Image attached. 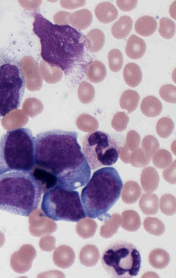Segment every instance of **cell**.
<instances>
[{"instance_id": "cell-1", "label": "cell", "mask_w": 176, "mask_h": 278, "mask_svg": "<svg viewBox=\"0 0 176 278\" xmlns=\"http://www.w3.org/2000/svg\"><path fill=\"white\" fill-rule=\"evenodd\" d=\"M75 132L53 130L38 134L35 142V166L31 172L43 192L59 185L74 190L85 185L91 168L77 141Z\"/></svg>"}, {"instance_id": "cell-2", "label": "cell", "mask_w": 176, "mask_h": 278, "mask_svg": "<svg viewBox=\"0 0 176 278\" xmlns=\"http://www.w3.org/2000/svg\"><path fill=\"white\" fill-rule=\"evenodd\" d=\"M33 15V31L39 38L43 61L68 71L82 58V35L68 25L52 23L39 12Z\"/></svg>"}, {"instance_id": "cell-3", "label": "cell", "mask_w": 176, "mask_h": 278, "mask_svg": "<svg viewBox=\"0 0 176 278\" xmlns=\"http://www.w3.org/2000/svg\"><path fill=\"white\" fill-rule=\"evenodd\" d=\"M43 188L31 171L0 174V210L28 217L38 207Z\"/></svg>"}, {"instance_id": "cell-4", "label": "cell", "mask_w": 176, "mask_h": 278, "mask_svg": "<svg viewBox=\"0 0 176 278\" xmlns=\"http://www.w3.org/2000/svg\"><path fill=\"white\" fill-rule=\"evenodd\" d=\"M122 187V180L115 168L103 167L95 171L81 192L86 216L104 221L110 217L107 212L119 199Z\"/></svg>"}, {"instance_id": "cell-5", "label": "cell", "mask_w": 176, "mask_h": 278, "mask_svg": "<svg viewBox=\"0 0 176 278\" xmlns=\"http://www.w3.org/2000/svg\"><path fill=\"white\" fill-rule=\"evenodd\" d=\"M35 137L27 128L7 131L0 139V174L32 171L35 166Z\"/></svg>"}, {"instance_id": "cell-6", "label": "cell", "mask_w": 176, "mask_h": 278, "mask_svg": "<svg viewBox=\"0 0 176 278\" xmlns=\"http://www.w3.org/2000/svg\"><path fill=\"white\" fill-rule=\"evenodd\" d=\"M25 85L20 62L0 49V118L20 107Z\"/></svg>"}, {"instance_id": "cell-7", "label": "cell", "mask_w": 176, "mask_h": 278, "mask_svg": "<svg viewBox=\"0 0 176 278\" xmlns=\"http://www.w3.org/2000/svg\"><path fill=\"white\" fill-rule=\"evenodd\" d=\"M41 209L45 216L56 221L77 222L86 216L78 192L59 185L45 192Z\"/></svg>"}, {"instance_id": "cell-8", "label": "cell", "mask_w": 176, "mask_h": 278, "mask_svg": "<svg viewBox=\"0 0 176 278\" xmlns=\"http://www.w3.org/2000/svg\"><path fill=\"white\" fill-rule=\"evenodd\" d=\"M141 256L136 247L124 242L111 244L102 256L103 268L111 277L127 278L138 275Z\"/></svg>"}, {"instance_id": "cell-9", "label": "cell", "mask_w": 176, "mask_h": 278, "mask_svg": "<svg viewBox=\"0 0 176 278\" xmlns=\"http://www.w3.org/2000/svg\"><path fill=\"white\" fill-rule=\"evenodd\" d=\"M83 153L92 170L110 166L117 161L120 150L118 142L102 131H93L83 139Z\"/></svg>"}, {"instance_id": "cell-10", "label": "cell", "mask_w": 176, "mask_h": 278, "mask_svg": "<svg viewBox=\"0 0 176 278\" xmlns=\"http://www.w3.org/2000/svg\"><path fill=\"white\" fill-rule=\"evenodd\" d=\"M20 64L27 88L40 87L42 82V75L35 59L31 56H25L21 59Z\"/></svg>"}, {"instance_id": "cell-11", "label": "cell", "mask_w": 176, "mask_h": 278, "mask_svg": "<svg viewBox=\"0 0 176 278\" xmlns=\"http://www.w3.org/2000/svg\"><path fill=\"white\" fill-rule=\"evenodd\" d=\"M95 14L98 20L104 23H109L115 20L118 17L117 8L112 3L102 2L95 8Z\"/></svg>"}, {"instance_id": "cell-12", "label": "cell", "mask_w": 176, "mask_h": 278, "mask_svg": "<svg viewBox=\"0 0 176 278\" xmlns=\"http://www.w3.org/2000/svg\"><path fill=\"white\" fill-rule=\"evenodd\" d=\"M146 45L144 40L136 35H131L128 38L125 47L127 56L132 59L142 58L145 53Z\"/></svg>"}, {"instance_id": "cell-13", "label": "cell", "mask_w": 176, "mask_h": 278, "mask_svg": "<svg viewBox=\"0 0 176 278\" xmlns=\"http://www.w3.org/2000/svg\"><path fill=\"white\" fill-rule=\"evenodd\" d=\"M159 179L155 168L151 166L145 168L141 172L140 178L142 188L147 193H152L158 189Z\"/></svg>"}, {"instance_id": "cell-14", "label": "cell", "mask_w": 176, "mask_h": 278, "mask_svg": "<svg viewBox=\"0 0 176 278\" xmlns=\"http://www.w3.org/2000/svg\"><path fill=\"white\" fill-rule=\"evenodd\" d=\"M105 42V36L101 30L93 29L86 35L84 44L88 50L97 52L102 49Z\"/></svg>"}, {"instance_id": "cell-15", "label": "cell", "mask_w": 176, "mask_h": 278, "mask_svg": "<svg viewBox=\"0 0 176 278\" xmlns=\"http://www.w3.org/2000/svg\"><path fill=\"white\" fill-rule=\"evenodd\" d=\"M92 19V14L89 10L82 9L70 15L69 23L78 29L84 30L90 25Z\"/></svg>"}, {"instance_id": "cell-16", "label": "cell", "mask_w": 176, "mask_h": 278, "mask_svg": "<svg viewBox=\"0 0 176 278\" xmlns=\"http://www.w3.org/2000/svg\"><path fill=\"white\" fill-rule=\"evenodd\" d=\"M86 74L91 82L94 83L101 82L107 76L106 67L102 62L94 60L87 66Z\"/></svg>"}, {"instance_id": "cell-17", "label": "cell", "mask_w": 176, "mask_h": 278, "mask_svg": "<svg viewBox=\"0 0 176 278\" xmlns=\"http://www.w3.org/2000/svg\"><path fill=\"white\" fill-rule=\"evenodd\" d=\"M158 24L152 16L145 15L139 18L135 23L136 32L142 36H150L157 30Z\"/></svg>"}, {"instance_id": "cell-18", "label": "cell", "mask_w": 176, "mask_h": 278, "mask_svg": "<svg viewBox=\"0 0 176 278\" xmlns=\"http://www.w3.org/2000/svg\"><path fill=\"white\" fill-rule=\"evenodd\" d=\"M132 18L127 15L121 16L112 27V34L117 39L126 37L132 28Z\"/></svg>"}, {"instance_id": "cell-19", "label": "cell", "mask_w": 176, "mask_h": 278, "mask_svg": "<svg viewBox=\"0 0 176 278\" xmlns=\"http://www.w3.org/2000/svg\"><path fill=\"white\" fill-rule=\"evenodd\" d=\"M123 75L125 83L133 88L139 85L142 78L140 67L134 63H128L125 66Z\"/></svg>"}, {"instance_id": "cell-20", "label": "cell", "mask_w": 176, "mask_h": 278, "mask_svg": "<svg viewBox=\"0 0 176 278\" xmlns=\"http://www.w3.org/2000/svg\"><path fill=\"white\" fill-rule=\"evenodd\" d=\"M142 113L148 117H156L159 116L163 109L160 101L153 96L146 97L141 103Z\"/></svg>"}, {"instance_id": "cell-21", "label": "cell", "mask_w": 176, "mask_h": 278, "mask_svg": "<svg viewBox=\"0 0 176 278\" xmlns=\"http://www.w3.org/2000/svg\"><path fill=\"white\" fill-rule=\"evenodd\" d=\"M141 193V187L137 182L132 180L128 181L122 188V200L127 204H133L138 200Z\"/></svg>"}, {"instance_id": "cell-22", "label": "cell", "mask_w": 176, "mask_h": 278, "mask_svg": "<svg viewBox=\"0 0 176 278\" xmlns=\"http://www.w3.org/2000/svg\"><path fill=\"white\" fill-rule=\"evenodd\" d=\"M139 206L144 214L147 215H155L159 210V198L155 194L144 193L139 201Z\"/></svg>"}, {"instance_id": "cell-23", "label": "cell", "mask_w": 176, "mask_h": 278, "mask_svg": "<svg viewBox=\"0 0 176 278\" xmlns=\"http://www.w3.org/2000/svg\"><path fill=\"white\" fill-rule=\"evenodd\" d=\"M121 227L129 232H135L140 227L141 223L140 217L137 212L125 210L122 213Z\"/></svg>"}, {"instance_id": "cell-24", "label": "cell", "mask_w": 176, "mask_h": 278, "mask_svg": "<svg viewBox=\"0 0 176 278\" xmlns=\"http://www.w3.org/2000/svg\"><path fill=\"white\" fill-rule=\"evenodd\" d=\"M41 75L44 80L50 83L59 81L63 75V72L59 67L51 65L44 61H42L40 64Z\"/></svg>"}, {"instance_id": "cell-25", "label": "cell", "mask_w": 176, "mask_h": 278, "mask_svg": "<svg viewBox=\"0 0 176 278\" xmlns=\"http://www.w3.org/2000/svg\"><path fill=\"white\" fill-rule=\"evenodd\" d=\"M101 228L100 235L105 238H109L115 234L121 222V218L118 213H115L107 218Z\"/></svg>"}, {"instance_id": "cell-26", "label": "cell", "mask_w": 176, "mask_h": 278, "mask_svg": "<svg viewBox=\"0 0 176 278\" xmlns=\"http://www.w3.org/2000/svg\"><path fill=\"white\" fill-rule=\"evenodd\" d=\"M140 100V95L135 91L125 90L121 95L119 104L121 109L126 110L128 113L133 112L137 107Z\"/></svg>"}, {"instance_id": "cell-27", "label": "cell", "mask_w": 176, "mask_h": 278, "mask_svg": "<svg viewBox=\"0 0 176 278\" xmlns=\"http://www.w3.org/2000/svg\"><path fill=\"white\" fill-rule=\"evenodd\" d=\"M171 261L169 254L165 250L156 248L151 252L149 256L150 265L157 269H162L169 264Z\"/></svg>"}, {"instance_id": "cell-28", "label": "cell", "mask_w": 176, "mask_h": 278, "mask_svg": "<svg viewBox=\"0 0 176 278\" xmlns=\"http://www.w3.org/2000/svg\"><path fill=\"white\" fill-rule=\"evenodd\" d=\"M100 258L98 249L94 245H88L81 250L80 259L81 263L87 267H93L98 263Z\"/></svg>"}, {"instance_id": "cell-29", "label": "cell", "mask_w": 176, "mask_h": 278, "mask_svg": "<svg viewBox=\"0 0 176 278\" xmlns=\"http://www.w3.org/2000/svg\"><path fill=\"white\" fill-rule=\"evenodd\" d=\"M143 225L145 230L151 235L160 236L165 232L166 229L163 223L155 217H147L145 219Z\"/></svg>"}, {"instance_id": "cell-30", "label": "cell", "mask_w": 176, "mask_h": 278, "mask_svg": "<svg viewBox=\"0 0 176 278\" xmlns=\"http://www.w3.org/2000/svg\"><path fill=\"white\" fill-rule=\"evenodd\" d=\"M150 157L142 148H137L131 153L129 163L135 167H143L150 162Z\"/></svg>"}, {"instance_id": "cell-31", "label": "cell", "mask_w": 176, "mask_h": 278, "mask_svg": "<svg viewBox=\"0 0 176 278\" xmlns=\"http://www.w3.org/2000/svg\"><path fill=\"white\" fill-rule=\"evenodd\" d=\"M152 160L156 167L163 169L171 165L172 156L169 151L164 149H160L153 155Z\"/></svg>"}, {"instance_id": "cell-32", "label": "cell", "mask_w": 176, "mask_h": 278, "mask_svg": "<svg viewBox=\"0 0 176 278\" xmlns=\"http://www.w3.org/2000/svg\"><path fill=\"white\" fill-rule=\"evenodd\" d=\"M160 207L161 212L165 215H174L176 210V197L170 194L163 195L160 198Z\"/></svg>"}, {"instance_id": "cell-33", "label": "cell", "mask_w": 176, "mask_h": 278, "mask_svg": "<svg viewBox=\"0 0 176 278\" xmlns=\"http://www.w3.org/2000/svg\"><path fill=\"white\" fill-rule=\"evenodd\" d=\"M175 127L173 121L170 118L164 117L158 121L156 125V132L162 138L170 136Z\"/></svg>"}, {"instance_id": "cell-34", "label": "cell", "mask_w": 176, "mask_h": 278, "mask_svg": "<svg viewBox=\"0 0 176 278\" xmlns=\"http://www.w3.org/2000/svg\"><path fill=\"white\" fill-rule=\"evenodd\" d=\"M97 227V224L94 220L86 219L78 224L77 230L79 235L83 238H87L94 235Z\"/></svg>"}, {"instance_id": "cell-35", "label": "cell", "mask_w": 176, "mask_h": 278, "mask_svg": "<svg viewBox=\"0 0 176 278\" xmlns=\"http://www.w3.org/2000/svg\"><path fill=\"white\" fill-rule=\"evenodd\" d=\"M159 32L160 35L165 39L172 38L176 33L175 23L168 18H161L160 20Z\"/></svg>"}, {"instance_id": "cell-36", "label": "cell", "mask_w": 176, "mask_h": 278, "mask_svg": "<svg viewBox=\"0 0 176 278\" xmlns=\"http://www.w3.org/2000/svg\"><path fill=\"white\" fill-rule=\"evenodd\" d=\"M109 65L110 70L117 72L122 68L123 58L121 51L118 49L111 50L108 54Z\"/></svg>"}, {"instance_id": "cell-37", "label": "cell", "mask_w": 176, "mask_h": 278, "mask_svg": "<svg viewBox=\"0 0 176 278\" xmlns=\"http://www.w3.org/2000/svg\"><path fill=\"white\" fill-rule=\"evenodd\" d=\"M78 96L83 103L91 102L95 96V90L93 86L86 82H81L78 88Z\"/></svg>"}, {"instance_id": "cell-38", "label": "cell", "mask_w": 176, "mask_h": 278, "mask_svg": "<svg viewBox=\"0 0 176 278\" xmlns=\"http://www.w3.org/2000/svg\"><path fill=\"white\" fill-rule=\"evenodd\" d=\"M142 148L150 156L158 150L160 144L157 139L152 135L145 137L141 142Z\"/></svg>"}, {"instance_id": "cell-39", "label": "cell", "mask_w": 176, "mask_h": 278, "mask_svg": "<svg viewBox=\"0 0 176 278\" xmlns=\"http://www.w3.org/2000/svg\"><path fill=\"white\" fill-rule=\"evenodd\" d=\"M129 122V117L124 113H117L112 120V126L117 132H122L127 128Z\"/></svg>"}, {"instance_id": "cell-40", "label": "cell", "mask_w": 176, "mask_h": 278, "mask_svg": "<svg viewBox=\"0 0 176 278\" xmlns=\"http://www.w3.org/2000/svg\"><path fill=\"white\" fill-rule=\"evenodd\" d=\"M176 87L171 84L164 85L159 90L161 97L166 102L173 104L176 103Z\"/></svg>"}, {"instance_id": "cell-41", "label": "cell", "mask_w": 176, "mask_h": 278, "mask_svg": "<svg viewBox=\"0 0 176 278\" xmlns=\"http://www.w3.org/2000/svg\"><path fill=\"white\" fill-rule=\"evenodd\" d=\"M140 136L135 131H130L126 137L125 144L128 149L130 151H134L140 145Z\"/></svg>"}, {"instance_id": "cell-42", "label": "cell", "mask_w": 176, "mask_h": 278, "mask_svg": "<svg viewBox=\"0 0 176 278\" xmlns=\"http://www.w3.org/2000/svg\"><path fill=\"white\" fill-rule=\"evenodd\" d=\"M163 175L166 181L171 184H176V160L170 167L164 170Z\"/></svg>"}, {"instance_id": "cell-43", "label": "cell", "mask_w": 176, "mask_h": 278, "mask_svg": "<svg viewBox=\"0 0 176 278\" xmlns=\"http://www.w3.org/2000/svg\"><path fill=\"white\" fill-rule=\"evenodd\" d=\"M138 2L137 0H120L116 1L117 4L118 8L124 11H129L133 9L136 6Z\"/></svg>"}, {"instance_id": "cell-44", "label": "cell", "mask_w": 176, "mask_h": 278, "mask_svg": "<svg viewBox=\"0 0 176 278\" xmlns=\"http://www.w3.org/2000/svg\"><path fill=\"white\" fill-rule=\"evenodd\" d=\"M71 13L66 11H59L54 17V22L57 24L66 25L69 23V17Z\"/></svg>"}, {"instance_id": "cell-45", "label": "cell", "mask_w": 176, "mask_h": 278, "mask_svg": "<svg viewBox=\"0 0 176 278\" xmlns=\"http://www.w3.org/2000/svg\"><path fill=\"white\" fill-rule=\"evenodd\" d=\"M85 0H61L60 4L64 8L74 9L85 4Z\"/></svg>"}, {"instance_id": "cell-46", "label": "cell", "mask_w": 176, "mask_h": 278, "mask_svg": "<svg viewBox=\"0 0 176 278\" xmlns=\"http://www.w3.org/2000/svg\"><path fill=\"white\" fill-rule=\"evenodd\" d=\"M131 153L125 143L120 147L119 155L120 159L125 163H129Z\"/></svg>"}, {"instance_id": "cell-47", "label": "cell", "mask_w": 176, "mask_h": 278, "mask_svg": "<svg viewBox=\"0 0 176 278\" xmlns=\"http://www.w3.org/2000/svg\"><path fill=\"white\" fill-rule=\"evenodd\" d=\"M19 2L24 8L28 10H32L36 9L37 7H39V6L41 4V3L42 2V1L37 0L35 1L34 3H33L34 1H31V3H29V1L24 0H19Z\"/></svg>"}, {"instance_id": "cell-48", "label": "cell", "mask_w": 176, "mask_h": 278, "mask_svg": "<svg viewBox=\"0 0 176 278\" xmlns=\"http://www.w3.org/2000/svg\"><path fill=\"white\" fill-rule=\"evenodd\" d=\"M170 13L171 15L176 19V1H175L170 8Z\"/></svg>"}]
</instances>
